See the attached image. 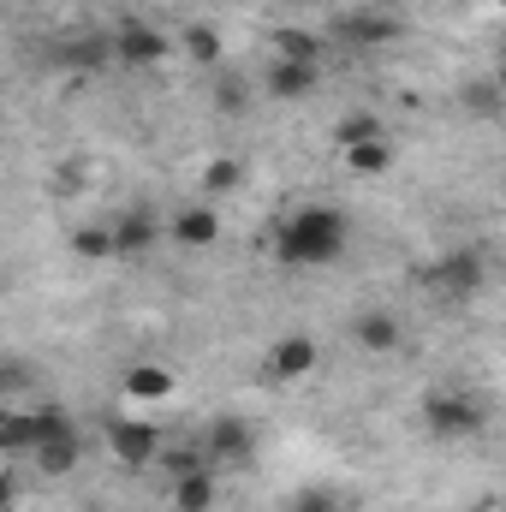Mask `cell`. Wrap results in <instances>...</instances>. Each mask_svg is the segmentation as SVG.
I'll list each match as a JSON object with an SVG mask.
<instances>
[{
    "label": "cell",
    "instance_id": "cell-13",
    "mask_svg": "<svg viewBox=\"0 0 506 512\" xmlns=\"http://www.w3.org/2000/svg\"><path fill=\"white\" fill-rule=\"evenodd\" d=\"M215 501H221L215 465L209 471H191V477H173V489H167V507L173 512H215Z\"/></svg>",
    "mask_w": 506,
    "mask_h": 512
},
{
    "label": "cell",
    "instance_id": "cell-20",
    "mask_svg": "<svg viewBox=\"0 0 506 512\" xmlns=\"http://www.w3.org/2000/svg\"><path fill=\"white\" fill-rule=\"evenodd\" d=\"M274 60H304V66H322V42H316L310 30H298V24H286V30H274Z\"/></svg>",
    "mask_w": 506,
    "mask_h": 512
},
{
    "label": "cell",
    "instance_id": "cell-14",
    "mask_svg": "<svg viewBox=\"0 0 506 512\" xmlns=\"http://www.w3.org/2000/svg\"><path fill=\"white\" fill-rule=\"evenodd\" d=\"M316 78H322V66H304V60H274L268 66V96L274 102H298V96H310L316 90Z\"/></svg>",
    "mask_w": 506,
    "mask_h": 512
},
{
    "label": "cell",
    "instance_id": "cell-21",
    "mask_svg": "<svg viewBox=\"0 0 506 512\" xmlns=\"http://www.w3.org/2000/svg\"><path fill=\"white\" fill-rule=\"evenodd\" d=\"M370 137H387V131H381V120H376V114H364V108H352V114L334 126V143H340V149H352V143H370Z\"/></svg>",
    "mask_w": 506,
    "mask_h": 512
},
{
    "label": "cell",
    "instance_id": "cell-27",
    "mask_svg": "<svg viewBox=\"0 0 506 512\" xmlns=\"http://www.w3.org/2000/svg\"><path fill=\"white\" fill-rule=\"evenodd\" d=\"M495 84L506 90V48H501V66H495Z\"/></svg>",
    "mask_w": 506,
    "mask_h": 512
},
{
    "label": "cell",
    "instance_id": "cell-28",
    "mask_svg": "<svg viewBox=\"0 0 506 512\" xmlns=\"http://www.w3.org/2000/svg\"><path fill=\"white\" fill-rule=\"evenodd\" d=\"M501 512H506V507H501Z\"/></svg>",
    "mask_w": 506,
    "mask_h": 512
},
{
    "label": "cell",
    "instance_id": "cell-2",
    "mask_svg": "<svg viewBox=\"0 0 506 512\" xmlns=\"http://www.w3.org/2000/svg\"><path fill=\"white\" fill-rule=\"evenodd\" d=\"M483 423H489V405H483L477 393H453V387L423 393V429H429L435 441H465V435H477Z\"/></svg>",
    "mask_w": 506,
    "mask_h": 512
},
{
    "label": "cell",
    "instance_id": "cell-8",
    "mask_svg": "<svg viewBox=\"0 0 506 512\" xmlns=\"http://www.w3.org/2000/svg\"><path fill=\"white\" fill-rule=\"evenodd\" d=\"M42 447V405H6L0 411V459H30Z\"/></svg>",
    "mask_w": 506,
    "mask_h": 512
},
{
    "label": "cell",
    "instance_id": "cell-22",
    "mask_svg": "<svg viewBox=\"0 0 506 512\" xmlns=\"http://www.w3.org/2000/svg\"><path fill=\"white\" fill-rule=\"evenodd\" d=\"M72 251L90 256V262H108V256H120V251H114V227H78V233H72Z\"/></svg>",
    "mask_w": 506,
    "mask_h": 512
},
{
    "label": "cell",
    "instance_id": "cell-17",
    "mask_svg": "<svg viewBox=\"0 0 506 512\" xmlns=\"http://www.w3.org/2000/svg\"><path fill=\"white\" fill-rule=\"evenodd\" d=\"M340 161H346V173H358V179H381V173L393 167V143H387V137L352 143V149H340Z\"/></svg>",
    "mask_w": 506,
    "mask_h": 512
},
{
    "label": "cell",
    "instance_id": "cell-12",
    "mask_svg": "<svg viewBox=\"0 0 506 512\" xmlns=\"http://www.w3.org/2000/svg\"><path fill=\"white\" fill-rule=\"evenodd\" d=\"M54 66H66V72H102V66H120V60H114V36H78V42H60V48H54Z\"/></svg>",
    "mask_w": 506,
    "mask_h": 512
},
{
    "label": "cell",
    "instance_id": "cell-26",
    "mask_svg": "<svg viewBox=\"0 0 506 512\" xmlns=\"http://www.w3.org/2000/svg\"><path fill=\"white\" fill-rule=\"evenodd\" d=\"M18 501H24V495H18V465L6 459V471H0V507L12 512V507H18Z\"/></svg>",
    "mask_w": 506,
    "mask_h": 512
},
{
    "label": "cell",
    "instance_id": "cell-4",
    "mask_svg": "<svg viewBox=\"0 0 506 512\" xmlns=\"http://www.w3.org/2000/svg\"><path fill=\"white\" fill-rule=\"evenodd\" d=\"M102 447H108V459H114V465H126V471L161 465V429H155L149 417H108Z\"/></svg>",
    "mask_w": 506,
    "mask_h": 512
},
{
    "label": "cell",
    "instance_id": "cell-16",
    "mask_svg": "<svg viewBox=\"0 0 506 512\" xmlns=\"http://www.w3.org/2000/svg\"><path fill=\"white\" fill-rule=\"evenodd\" d=\"M405 24L393 18V12H381V6H364V12H346L340 18V36H352V42H393Z\"/></svg>",
    "mask_w": 506,
    "mask_h": 512
},
{
    "label": "cell",
    "instance_id": "cell-3",
    "mask_svg": "<svg viewBox=\"0 0 506 512\" xmlns=\"http://www.w3.org/2000/svg\"><path fill=\"white\" fill-rule=\"evenodd\" d=\"M78 459H84V435H78V423H72L60 405H42V447L30 453V465L54 483V477H72Z\"/></svg>",
    "mask_w": 506,
    "mask_h": 512
},
{
    "label": "cell",
    "instance_id": "cell-24",
    "mask_svg": "<svg viewBox=\"0 0 506 512\" xmlns=\"http://www.w3.org/2000/svg\"><path fill=\"white\" fill-rule=\"evenodd\" d=\"M286 512H346V507H340V495H328V489H304V495H292Z\"/></svg>",
    "mask_w": 506,
    "mask_h": 512
},
{
    "label": "cell",
    "instance_id": "cell-9",
    "mask_svg": "<svg viewBox=\"0 0 506 512\" xmlns=\"http://www.w3.org/2000/svg\"><path fill=\"white\" fill-rule=\"evenodd\" d=\"M316 364H322V352H316L310 334H280V340L268 346V376H274V382H304Z\"/></svg>",
    "mask_w": 506,
    "mask_h": 512
},
{
    "label": "cell",
    "instance_id": "cell-19",
    "mask_svg": "<svg viewBox=\"0 0 506 512\" xmlns=\"http://www.w3.org/2000/svg\"><path fill=\"white\" fill-rule=\"evenodd\" d=\"M167 393H173L167 364H131L126 370V399H167Z\"/></svg>",
    "mask_w": 506,
    "mask_h": 512
},
{
    "label": "cell",
    "instance_id": "cell-18",
    "mask_svg": "<svg viewBox=\"0 0 506 512\" xmlns=\"http://www.w3.org/2000/svg\"><path fill=\"white\" fill-rule=\"evenodd\" d=\"M197 179H203V197H227V191L245 185V161H239V155H209Z\"/></svg>",
    "mask_w": 506,
    "mask_h": 512
},
{
    "label": "cell",
    "instance_id": "cell-15",
    "mask_svg": "<svg viewBox=\"0 0 506 512\" xmlns=\"http://www.w3.org/2000/svg\"><path fill=\"white\" fill-rule=\"evenodd\" d=\"M155 239H161V227H155V215L149 209H126L120 221H114V251L126 256H149L155 251Z\"/></svg>",
    "mask_w": 506,
    "mask_h": 512
},
{
    "label": "cell",
    "instance_id": "cell-7",
    "mask_svg": "<svg viewBox=\"0 0 506 512\" xmlns=\"http://www.w3.org/2000/svg\"><path fill=\"white\" fill-rule=\"evenodd\" d=\"M114 60H120V66H131V72L167 66V36H161L155 24H137V18H126V24L114 30Z\"/></svg>",
    "mask_w": 506,
    "mask_h": 512
},
{
    "label": "cell",
    "instance_id": "cell-23",
    "mask_svg": "<svg viewBox=\"0 0 506 512\" xmlns=\"http://www.w3.org/2000/svg\"><path fill=\"white\" fill-rule=\"evenodd\" d=\"M185 54H191V66H215V60H221V42H215V30L191 24V30H185Z\"/></svg>",
    "mask_w": 506,
    "mask_h": 512
},
{
    "label": "cell",
    "instance_id": "cell-25",
    "mask_svg": "<svg viewBox=\"0 0 506 512\" xmlns=\"http://www.w3.org/2000/svg\"><path fill=\"white\" fill-rule=\"evenodd\" d=\"M506 90L501 84H483V90H477V84H471V90H465V102H471V108H477V114H495V102H501Z\"/></svg>",
    "mask_w": 506,
    "mask_h": 512
},
{
    "label": "cell",
    "instance_id": "cell-5",
    "mask_svg": "<svg viewBox=\"0 0 506 512\" xmlns=\"http://www.w3.org/2000/svg\"><path fill=\"white\" fill-rule=\"evenodd\" d=\"M417 280H423L435 298L465 304V298H477V286H483V256H477V251H447V256H435Z\"/></svg>",
    "mask_w": 506,
    "mask_h": 512
},
{
    "label": "cell",
    "instance_id": "cell-10",
    "mask_svg": "<svg viewBox=\"0 0 506 512\" xmlns=\"http://www.w3.org/2000/svg\"><path fill=\"white\" fill-rule=\"evenodd\" d=\"M352 340H358V352H370V358H393V352L405 346V328H399L393 310H364V316L352 322Z\"/></svg>",
    "mask_w": 506,
    "mask_h": 512
},
{
    "label": "cell",
    "instance_id": "cell-11",
    "mask_svg": "<svg viewBox=\"0 0 506 512\" xmlns=\"http://www.w3.org/2000/svg\"><path fill=\"white\" fill-rule=\"evenodd\" d=\"M167 233H173V245H185V251H209L215 239H221V215L209 209V203H185V209H173V221H167Z\"/></svg>",
    "mask_w": 506,
    "mask_h": 512
},
{
    "label": "cell",
    "instance_id": "cell-1",
    "mask_svg": "<svg viewBox=\"0 0 506 512\" xmlns=\"http://www.w3.org/2000/svg\"><path fill=\"white\" fill-rule=\"evenodd\" d=\"M346 239H352V227H346L340 209L304 203V209H292V215L280 221V233H274V256H280L286 268H328V262L346 256Z\"/></svg>",
    "mask_w": 506,
    "mask_h": 512
},
{
    "label": "cell",
    "instance_id": "cell-6",
    "mask_svg": "<svg viewBox=\"0 0 506 512\" xmlns=\"http://www.w3.org/2000/svg\"><path fill=\"white\" fill-rule=\"evenodd\" d=\"M197 441H203L209 465H251L256 459V429L245 423V417H215Z\"/></svg>",
    "mask_w": 506,
    "mask_h": 512
}]
</instances>
